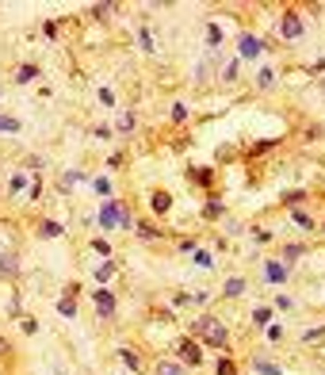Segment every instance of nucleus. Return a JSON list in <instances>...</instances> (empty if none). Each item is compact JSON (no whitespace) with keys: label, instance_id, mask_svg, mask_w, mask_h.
<instances>
[{"label":"nucleus","instance_id":"f257e3e1","mask_svg":"<svg viewBox=\"0 0 325 375\" xmlns=\"http://www.w3.org/2000/svg\"><path fill=\"white\" fill-rule=\"evenodd\" d=\"M188 337H195L199 345H210V349H226V345H230V329H226V322L218 314H207V310L188 325Z\"/></svg>","mask_w":325,"mask_h":375},{"label":"nucleus","instance_id":"f03ea898","mask_svg":"<svg viewBox=\"0 0 325 375\" xmlns=\"http://www.w3.org/2000/svg\"><path fill=\"white\" fill-rule=\"evenodd\" d=\"M176 352H180V364H188V367H199L203 364V345L195 341V337H180Z\"/></svg>","mask_w":325,"mask_h":375},{"label":"nucleus","instance_id":"7ed1b4c3","mask_svg":"<svg viewBox=\"0 0 325 375\" xmlns=\"http://www.w3.org/2000/svg\"><path fill=\"white\" fill-rule=\"evenodd\" d=\"M92 299H96V318H100V322H111V318H115V295H111L108 287H96Z\"/></svg>","mask_w":325,"mask_h":375},{"label":"nucleus","instance_id":"20e7f679","mask_svg":"<svg viewBox=\"0 0 325 375\" xmlns=\"http://www.w3.org/2000/svg\"><path fill=\"white\" fill-rule=\"evenodd\" d=\"M123 218H126V211H123V203L119 200H108L100 207V226L104 230H115V226H123Z\"/></svg>","mask_w":325,"mask_h":375},{"label":"nucleus","instance_id":"39448f33","mask_svg":"<svg viewBox=\"0 0 325 375\" xmlns=\"http://www.w3.org/2000/svg\"><path fill=\"white\" fill-rule=\"evenodd\" d=\"M287 272H291V268H287L284 260H264V268H260L264 284H287Z\"/></svg>","mask_w":325,"mask_h":375},{"label":"nucleus","instance_id":"423d86ee","mask_svg":"<svg viewBox=\"0 0 325 375\" xmlns=\"http://www.w3.org/2000/svg\"><path fill=\"white\" fill-rule=\"evenodd\" d=\"M279 35H284L287 42H295L302 35V16L299 12H284V19H279Z\"/></svg>","mask_w":325,"mask_h":375},{"label":"nucleus","instance_id":"0eeeda50","mask_svg":"<svg viewBox=\"0 0 325 375\" xmlns=\"http://www.w3.org/2000/svg\"><path fill=\"white\" fill-rule=\"evenodd\" d=\"M153 375H188V364H180L176 356H161L153 364Z\"/></svg>","mask_w":325,"mask_h":375},{"label":"nucleus","instance_id":"6e6552de","mask_svg":"<svg viewBox=\"0 0 325 375\" xmlns=\"http://www.w3.org/2000/svg\"><path fill=\"white\" fill-rule=\"evenodd\" d=\"M245 291H249V280H245V276H230L222 284V299H242Z\"/></svg>","mask_w":325,"mask_h":375},{"label":"nucleus","instance_id":"1a4fd4ad","mask_svg":"<svg viewBox=\"0 0 325 375\" xmlns=\"http://www.w3.org/2000/svg\"><path fill=\"white\" fill-rule=\"evenodd\" d=\"M253 372H257V375H284V367L275 364V360L260 356V352H253Z\"/></svg>","mask_w":325,"mask_h":375},{"label":"nucleus","instance_id":"9d476101","mask_svg":"<svg viewBox=\"0 0 325 375\" xmlns=\"http://www.w3.org/2000/svg\"><path fill=\"white\" fill-rule=\"evenodd\" d=\"M302 257H306V245H302V242H287L284 253H279V260H284L287 268H291L295 260H302Z\"/></svg>","mask_w":325,"mask_h":375},{"label":"nucleus","instance_id":"9b49d317","mask_svg":"<svg viewBox=\"0 0 325 375\" xmlns=\"http://www.w3.org/2000/svg\"><path fill=\"white\" fill-rule=\"evenodd\" d=\"M237 46H242V58H257V54L264 50V42H260L257 35H242V42H237Z\"/></svg>","mask_w":325,"mask_h":375},{"label":"nucleus","instance_id":"f8f14e48","mask_svg":"<svg viewBox=\"0 0 325 375\" xmlns=\"http://www.w3.org/2000/svg\"><path fill=\"white\" fill-rule=\"evenodd\" d=\"M237 77H242V61H226V66H222V73H218V81H222V84H237Z\"/></svg>","mask_w":325,"mask_h":375},{"label":"nucleus","instance_id":"ddd939ff","mask_svg":"<svg viewBox=\"0 0 325 375\" xmlns=\"http://www.w3.org/2000/svg\"><path fill=\"white\" fill-rule=\"evenodd\" d=\"M134 233H138L142 242H161V230L153 222H138V226H134Z\"/></svg>","mask_w":325,"mask_h":375},{"label":"nucleus","instance_id":"4468645a","mask_svg":"<svg viewBox=\"0 0 325 375\" xmlns=\"http://www.w3.org/2000/svg\"><path fill=\"white\" fill-rule=\"evenodd\" d=\"M257 88H260V92H272V88H275V73H272L268 66L257 69Z\"/></svg>","mask_w":325,"mask_h":375},{"label":"nucleus","instance_id":"2eb2a0df","mask_svg":"<svg viewBox=\"0 0 325 375\" xmlns=\"http://www.w3.org/2000/svg\"><path fill=\"white\" fill-rule=\"evenodd\" d=\"M119 360H123V364L126 367H130V372H142V356H138V352H134V349H119Z\"/></svg>","mask_w":325,"mask_h":375},{"label":"nucleus","instance_id":"dca6fc26","mask_svg":"<svg viewBox=\"0 0 325 375\" xmlns=\"http://www.w3.org/2000/svg\"><path fill=\"white\" fill-rule=\"evenodd\" d=\"M39 238H61V222H54V218H42V222H39Z\"/></svg>","mask_w":325,"mask_h":375},{"label":"nucleus","instance_id":"f3484780","mask_svg":"<svg viewBox=\"0 0 325 375\" xmlns=\"http://www.w3.org/2000/svg\"><path fill=\"white\" fill-rule=\"evenodd\" d=\"M253 325H257V329H268V325H272V307H257L253 310Z\"/></svg>","mask_w":325,"mask_h":375},{"label":"nucleus","instance_id":"a211bd4d","mask_svg":"<svg viewBox=\"0 0 325 375\" xmlns=\"http://www.w3.org/2000/svg\"><path fill=\"white\" fill-rule=\"evenodd\" d=\"M153 211H157V215H168V207H173V195L168 192H153Z\"/></svg>","mask_w":325,"mask_h":375},{"label":"nucleus","instance_id":"6ab92c4d","mask_svg":"<svg viewBox=\"0 0 325 375\" xmlns=\"http://www.w3.org/2000/svg\"><path fill=\"white\" fill-rule=\"evenodd\" d=\"M222 215H226V207L215 200V195H210V203L203 207V218H207V222H215V218H222Z\"/></svg>","mask_w":325,"mask_h":375},{"label":"nucleus","instance_id":"aec40b11","mask_svg":"<svg viewBox=\"0 0 325 375\" xmlns=\"http://www.w3.org/2000/svg\"><path fill=\"white\" fill-rule=\"evenodd\" d=\"M192 265H195V268H203V272H207V268H215V257H210L207 249H195V253H192Z\"/></svg>","mask_w":325,"mask_h":375},{"label":"nucleus","instance_id":"412c9836","mask_svg":"<svg viewBox=\"0 0 325 375\" xmlns=\"http://www.w3.org/2000/svg\"><path fill=\"white\" fill-rule=\"evenodd\" d=\"M35 77H39V66H31V61H27V66H19V73H16V81L19 84H31Z\"/></svg>","mask_w":325,"mask_h":375},{"label":"nucleus","instance_id":"4be33fe9","mask_svg":"<svg viewBox=\"0 0 325 375\" xmlns=\"http://www.w3.org/2000/svg\"><path fill=\"white\" fill-rule=\"evenodd\" d=\"M16 272H19L16 257H8V253H0V276H16Z\"/></svg>","mask_w":325,"mask_h":375},{"label":"nucleus","instance_id":"5701e85b","mask_svg":"<svg viewBox=\"0 0 325 375\" xmlns=\"http://www.w3.org/2000/svg\"><path fill=\"white\" fill-rule=\"evenodd\" d=\"M119 12V4H92V16L96 19H111Z\"/></svg>","mask_w":325,"mask_h":375},{"label":"nucleus","instance_id":"b1692460","mask_svg":"<svg viewBox=\"0 0 325 375\" xmlns=\"http://www.w3.org/2000/svg\"><path fill=\"white\" fill-rule=\"evenodd\" d=\"M291 218H295V226H302V230H314V218H310L302 207H295V211H291Z\"/></svg>","mask_w":325,"mask_h":375},{"label":"nucleus","instance_id":"393cba45","mask_svg":"<svg viewBox=\"0 0 325 375\" xmlns=\"http://www.w3.org/2000/svg\"><path fill=\"white\" fill-rule=\"evenodd\" d=\"M210 73H215V66H210V61H199V66H195V84L210 81Z\"/></svg>","mask_w":325,"mask_h":375},{"label":"nucleus","instance_id":"a878e982","mask_svg":"<svg viewBox=\"0 0 325 375\" xmlns=\"http://www.w3.org/2000/svg\"><path fill=\"white\" fill-rule=\"evenodd\" d=\"M188 176H192L195 184H203V188H207V184L215 180V173H210V169H192V173H188Z\"/></svg>","mask_w":325,"mask_h":375},{"label":"nucleus","instance_id":"bb28decb","mask_svg":"<svg viewBox=\"0 0 325 375\" xmlns=\"http://www.w3.org/2000/svg\"><path fill=\"white\" fill-rule=\"evenodd\" d=\"M0 134H19V119H12V115H0Z\"/></svg>","mask_w":325,"mask_h":375},{"label":"nucleus","instance_id":"cd10ccee","mask_svg":"<svg viewBox=\"0 0 325 375\" xmlns=\"http://www.w3.org/2000/svg\"><path fill=\"white\" fill-rule=\"evenodd\" d=\"M58 310H61L66 318H77V299H69V295H66V299L58 302Z\"/></svg>","mask_w":325,"mask_h":375},{"label":"nucleus","instance_id":"c85d7f7f","mask_svg":"<svg viewBox=\"0 0 325 375\" xmlns=\"http://www.w3.org/2000/svg\"><path fill=\"white\" fill-rule=\"evenodd\" d=\"M111 276H115V265H111V260H108V265H100V268H96V280H100V284H108Z\"/></svg>","mask_w":325,"mask_h":375},{"label":"nucleus","instance_id":"c756f323","mask_svg":"<svg viewBox=\"0 0 325 375\" xmlns=\"http://www.w3.org/2000/svg\"><path fill=\"white\" fill-rule=\"evenodd\" d=\"M302 200H306V195H302V192H284V207H291V211L299 207Z\"/></svg>","mask_w":325,"mask_h":375},{"label":"nucleus","instance_id":"7c9ffc66","mask_svg":"<svg viewBox=\"0 0 325 375\" xmlns=\"http://www.w3.org/2000/svg\"><path fill=\"white\" fill-rule=\"evenodd\" d=\"M218 375H237V367H234V360H230V356L218 360Z\"/></svg>","mask_w":325,"mask_h":375},{"label":"nucleus","instance_id":"2f4dec72","mask_svg":"<svg viewBox=\"0 0 325 375\" xmlns=\"http://www.w3.org/2000/svg\"><path fill=\"white\" fill-rule=\"evenodd\" d=\"M322 337H325V325H314V329L302 334V341H322Z\"/></svg>","mask_w":325,"mask_h":375},{"label":"nucleus","instance_id":"473e14b6","mask_svg":"<svg viewBox=\"0 0 325 375\" xmlns=\"http://www.w3.org/2000/svg\"><path fill=\"white\" fill-rule=\"evenodd\" d=\"M92 249L100 253V257H111V245H108V242H104V238H96V242H92Z\"/></svg>","mask_w":325,"mask_h":375},{"label":"nucleus","instance_id":"72a5a7b5","mask_svg":"<svg viewBox=\"0 0 325 375\" xmlns=\"http://www.w3.org/2000/svg\"><path fill=\"white\" fill-rule=\"evenodd\" d=\"M184 119H188V108H184V104H173V123H184Z\"/></svg>","mask_w":325,"mask_h":375},{"label":"nucleus","instance_id":"f704fd0d","mask_svg":"<svg viewBox=\"0 0 325 375\" xmlns=\"http://www.w3.org/2000/svg\"><path fill=\"white\" fill-rule=\"evenodd\" d=\"M275 307H279V310H295V299H291V295H279V299H275Z\"/></svg>","mask_w":325,"mask_h":375},{"label":"nucleus","instance_id":"c9c22d12","mask_svg":"<svg viewBox=\"0 0 325 375\" xmlns=\"http://www.w3.org/2000/svg\"><path fill=\"white\" fill-rule=\"evenodd\" d=\"M100 100L108 104V108H115V92H111V88H100Z\"/></svg>","mask_w":325,"mask_h":375},{"label":"nucleus","instance_id":"e433bc0d","mask_svg":"<svg viewBox=\"0 0 325 375\" xmlns=\"http://www.w3.org/2000/svg\"><path fill=\"white\" fill-rule=\"evenodd\" d=\"M188 302H192V295H184V291L173 295V310H176V307H188Z\"/></svg>","mask_w":325,"mask_h":375},{"label":"nucleus","instance_id":"4c0bfd02","mask_svg":"<svg viewBox=\"0 0 325 375\" xmlns=\"http://www.w3.org/2000/svg\"><path fill=\"white\" fill-rule=\"evenodd\" d=\"M138 42H142V50H153V39H150V31H138Z\"/></svg>","mask_w":325,"mask_h":375},{"label":"nucleus","instance_id":"58836bf2","mask_svg":"<svg viewBox=\"0 0 325 375\" xmlns=\"http://www.w3.org/2000/svg\"><path fill=\"white\" fill-rule=\"evenodd\" d=\"M279 337H284V329H279V325L272 322V325H268V341H279Z\"/></svg>","mask_w":325,"mask_h":375},{"label":"nucleus","instance_id":"ea45409f","mask_svg":"<svg viewBox=\"0 0 325 375\" xmlns=\"http://www.w3.org/2000/svg\"><path fill=\"white\" fill-rule=\"evenodd\" d=\"M12 356V345H8V337H0V360H8Z\"/></svg>","mask_w":325,"mask_h":375},{"label":"nucleus","instance_id":"a19ab883","mask_svg":"<svg viewBox=\"0 0 325 375\" xmlns=\"http://www.w3.org/2000/svg\"><path fill=\"white\" fill-rule=\"evenodd\" d=\"M272 146H275V142H257V146H253L249 153H253V157H257V153H268V150H272Z\"/></svg>","mask_w":325,"mask_h":375},{"label":"nucleus","instance_id":"79ce46f5","mask_svg":"<svg viewBox=\"0 0 325 375\" xmlns=\"http://www.w3.org/2000/svg\"><path fill=\"white\" fill-rule=\"evenodd\" d=\"M23 334H39V322H35V318H23Z\"/></svg>","mask_w":325,"mask_h":375},{"label":"nucleus","instance_id":"37998d69","mask_svg":"<svg viewBox=\"0 0 325 375\" xmlns=\"http://www.w3.org/2000/svg\"><path fill=\"white\" fill-rule=\"evenodd\" d=\"M23 184H27V180H23V176H19V173H16V176H12V192H16V195H19V192H23Z\"/></svg>","mask_w":325,"mask_h":375},{"label":"nucleus","instance_id":"c03bdc74","mask_svg":"<svg viewBox=\"0 0 325 375\" xmlns=\"http://www.w3.org/2000/svg\"><path fill=\"white\" fill-rule=\"evenodd\" d=\"M207 299H210L207 291H195V295H192V302H195V307H207Z\"/></svg>","mask_w":325,"mask_h":375},{"label":"nucleus","instance_id":"a18cd8bd","mask_svg":"<svg viewBox=\"0 0 325 375\" xmlns=\"http://www.w3.org/2000/svg\"><path fill=\"white\" fill-rule=\"evenodd\" d=\"M322 230H325V222H322Z\"/></svg>","mask_w":325,"mask_h":375},{"label":"nucleus","instance_id":"49530a36","mask_svg":"<svg viewBox=\"0 0 325 375\" xmlns=\"http://www.w3.org/2000/svg\"><path fill=\"white\" fill-rule=\"evenodd\" d=\"M0 92H4V88H0Z\"/></svg>","mask_w":325,"mask_h":375}]
</instances>
